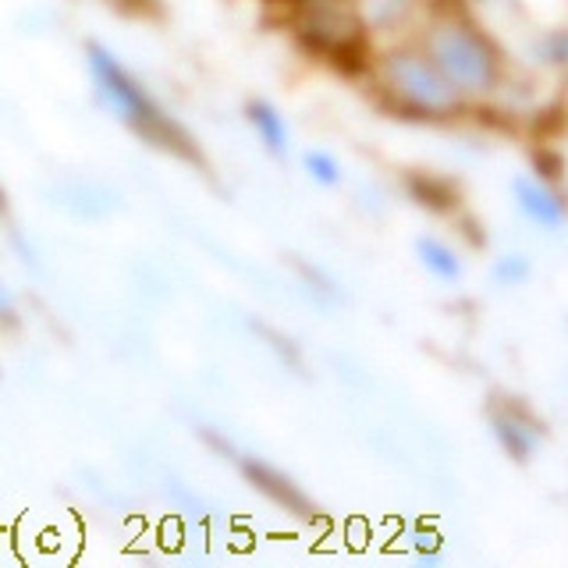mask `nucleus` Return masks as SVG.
Returning a JSON list of instances; mask_svg holds the SVG:
<instances>
[{"instance_id":"nucleus-5","label":"nucleus","mask_w":568,"mask_h":568,"mask_svg":"<svg viewBox=\"0 0 568 568\" xmlns=\"http://www.w3.org/2000/svg\"><path fill=\"white\" fill-rule=\"evenodd\" d=\"M487 423H490L497 448H501L511 462H519V466H526L547 440L544 419L532 413L529 405L515 402V398H494L487 405Z\"/></svg>"},{"instance_id":"nucleus-6","label":"nucleus","mask_w":568,"mask_h":568,"mask_svg":"<svg viewBox=\"0 0 568 568\" xmlns=\"http://www.w3.org/2000/svg\"><path fill=\"white\" fill-rule=\"evenodd\" d=\"M511 203L544 235H558L568 224V195L558 182H550L537 171L511 178Z\"/></svg>"},{"instance_id":"nucleus-9","label":"nucleus","mask_w":568,"mask_h":568,"mask_svg":"<svg viewBox=\"0 0 568 568\" xmlns=\"http://www.w3.org/2000/svg\"><path fill=\"white\" fill-rule=\"evenodd\" d=\"M413 248H416V263L440 284H455V281H462V274H466V260H462V253L448 239L419 235Z\"/></svg>"},{"instance_id":"nucleus-1","label":"nucleus","mask_w":568,"mask_h":568,"mask_svg":"<svg viewBox=\"0 0 568 568\" xmlns=\"http://www.w3.org/2000/svg\"><path fill=\"white\" fill-rule=\"evenodd\" d=\"M85 68L89 79H93L97 100L114 121H121L124 129H132L139 139H146L156 150L192 160V164H203V153L192 142V135L160 106V100L135 79V71L114 50H106L103 43H89Z\"/></svg>"},{"instance_id":"nucleus-4","label":"nucleus","mask_w":568,"mask_h":568,"mask_svg":"<svg viewBox=\"0 0 568 568\" xmlns=\"http://www.w3.org/2000/svg\"><path fill=\"white\" fill-rule=\"evenodd\" d=\"M295 43L334 68H369V26L359 0H295L288 4Z\"/></svg>"},{"instance_id":"nucleus-11","label":"nucleus","mask_w":568,"mask_h":568,"mask_svg":"<svg viewBox=\"0 0 568 568\" xmlns=\"http://www.w3.org/2000/svg\"><path fill=\"white\" fill-rule=\"evenodd\" d=\"M408 189H413L416 203L426 206V210L452 213V210L458 206V192H455L448 182H440V178H434V174H413V178H408Z\"/></svg>"},{"instance_id":"nucleus-8","label":"nucleus","mask_w":568,"mask_h":568,"mask_svg":"<svg viewBox=\"0 0 568 568\" xmlns=\"http://www.w3.org/2000/svg\"><path fill=\"white\" fill-rule=\"evenodd\" d=\"M245 121H248V129L256 132V139L263 142L266 153L284 156V153L292 150L288 118H284L271 100H248L245 103Z\"/></svg>"},{"instance_id":"nucleus-15","label":"nucleus","mask_w":568,"mask_h":568,"mask_svg":"<svg viewBox=\"0 0 568 568\" xmlns=\"http://www.w3.org/2000/svg\"><path fill=\"white\" fill-rule=\"evenodd\" d=\"M14 320H18L14 302H11V295H8L4 284H0V324H14Z\"/></svg>"},{"instance_id":"nucleus-14","label":"nucleus","mask_w":568,"mask_h":568,"mask_svg":"<svg viewBox=\"0 0 568 568\" xmlns=\"http://www.w3.org/2000/svg\"><path fill=\"white\" fill-rule=\"evenodd\" d=\"M537 61L568 71V26L565 29H550L537 40Z\"/></svg>"},{"instance_id":"nucleus-3","label":"nucleus","mask_w":568,"mask_h":568,"mask_svg":"<svg viewBox=\"0 0 568 568\" xmlns=\"http://www.w3.org/2000/svg\"><path fill=\"white\" fill-rule=\"evenodd\" d=\"M369 79L377 85L387 111L413 121H455L466 114L469 100L444 79L416 40L387 47L369 61Z\"/></svg>"},{"instance_id":"nucleus-7","label":"nucleus","mask_w":568,"mask_h":568,"mask_svg":"<svg viewBox=\"0 0 568 568\" xmlns=\"http://www.w3.org/2000/svg\"><path fill=\"white\" fill-rule=\"evenodd\" d=\"M239 469L245 476V484L253 487L256 494H263L274 508L295 515V519H302V523L316 519V505L310 501V494L302 490L288 473H281L277 466H271V462H263L256 455H242Z\"/></svg>"},{"instance_id":"nucleus-16","label":"nucleus","mask_w":568,"mask_h":568,"mask_svg":"<svg viewBox=\"0 0 568 568\" xmlns=\"http://www.w3.org/2000/svg\"><path fill=\"white\" fill-rule=\"evenodd\" d=\"M277 4H295V0H277Z\"/></svg>"},{"instance_id":"nucleus-13","label":"nucleus","mask_w":568,"mask_h":568,"mask_svg":"<svg viewBox=\"0 0 568 568\" xmlns=\"http://www.w3.org/2000/svg\"><path fill=\"white\" fill-rule=\"evenodd\" d=\"M490 277L497 288H519V284L532 277V263L526 253H501L490 266Z\"/></svg>"},{"instance_id":"nucleus-2","label":"nucleus","mask_w":568,"mask_h":568,"mask_svg":"<svg viewBox=\"0 0 568 568\" xmlns=\"http://www.w3.org/2000/svg\"><path fill=\"white\" fill-rule=\"evenodd\" d=\"M416 43L430 53V61L444 71V79H448L469 103L494 97L505 82V71H508L505 50L462 8L434 11L423 22Z\"/></svg>"},{"instance_id":"nucleus-10","label":"nucleus","mask_w":568,"mask_h":568,"mask_svg":"<svg viewBox=\"0 0 568 568\" xmlns=\"http://www.w3.org/2000/svg\"><path fill=\"white\" fill-rule=\"evenodd\" d=\"M369 32H395L413 26L416 0H359Z\"/></svg>"},{"instance_id":"nucleus-12","label":"nucleus","mask_w":568,"mask_h":568,"mask_svg":"<svg viewBox=\"0 0 568 568\" xmlns=\"http://www.w3.org/2000/svg\"><path fill=\"white\" fill-rule=\"evenodd\" d=\"M302 168H306L310 182H316L320 189H337L345 182V164L331 150H306L302 153Z\"/></svg>"}]
</instances>
